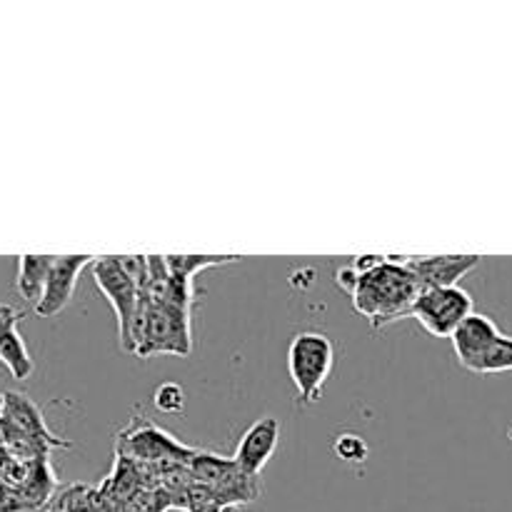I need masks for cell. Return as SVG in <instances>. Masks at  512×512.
Returning <instances> with one entry per match:
<instances>
[{
	"mask_svg": "<svg viewBox=\"0 0 512 512\" xmlns=\"http://www.w3.org/2000/svg\"><path fill=\"white\" fill-rule=\"evenodd\" d=\"M423 285L405 265V258H385L368 273H358V283L350 293L353 308L370 320L373 328H385L413 315V305Z\"/></svg>",
	"mask_w": 512,
	"mask_h": 512,
	"instance_id": "obj_1",
	"label": "cell"
},
{
	"mask_svg": "<svg viewBox=\"0 0 512 512\" xmlns=\"http://www.w3.org/2000/svg\"><path fill=\"white\" fill-rule=\"evenodd\" d=\"M190 345V313L150 303L143 293V305L133 328V355H188Z\"/></svg>",
	"mask_w": 512,
	"mask_h": 512,
	"instance_id": "obj_2",
	"label": "cell"
},
{
	"mask_svg": "<svg viewBox=\"0 0 512 512\" xmlns=\"http://www.w3.org/2000/svg\"><path fill=\"white\" fill-rule=\"evenodd\" d=\"M335 363V348L328 335L323 333H298L288 348V370L303 403L320 400Z\"/></svg>",
	"mask_w": 512,
	"mask_h": 512,
	"instance_id": "obj_3",
	"label": "cell"
},
{
	"mask_svg": "<svg viewBox=\"0 0 512 512\" xmlns=\"http://www.w3.org/2000/svg\"><path fill=\"white\" fill-rule=\"evenodd\" d=\"M93 278L100 293L110 300L113 313L118 318V340L125 353H133V328L143 305V290L128 278L118 265L115 255H103L93 260Z\"/></svg>",
	"mask_w": 512,
	"mask_h": 512,
	"instance_id": "obj_4",
	"label": "cell"
},
{
	"mask_svg": "<svg viewBox=\"0 0 512 512\" xmlns=\"http://www.w3.org/2000/svg\"><path fill=\"white\" fill-rule=\"evenodd\" d=\"M468 315H473V298L460 285L423 288L413 305V318L435 338H453Z\"/></svg>",
	"mask_w": 512,
	"mask_h": 512,
	"instance_id": "obj_5",
	"label": "cell"
},
{
	"mask_svg": "<svg viewBox=\"0 0 512 512\" xmlns=\"http://www.w3.org/2000/svg\"><path fill=\"white\" fill-rule=\"evenodd\" d=\"M118 453L125 460H143V463H165L170 465H188L198 450L185 448L178 440L165 435L163 430L155 428V425L145 423L143 418L135 420L123 435H120Z\"/></svg>",
	"mask_w": 512,
	"mask_h": 512,
	"instance_id": "obj_6",
	"label": "cell"
},
{
	"mask_svg": "<svg viewBox=\"0 0 512 512\" xmlns=\"http://www.w3.org/2000/svg\"><path fill=\"white\" fill-rule=\"evenodd\" d=\"M93 260L95 258H90V255H55V263L50 268L43 298H40L35 313L40 318H55V315L63 313L70 300H73L80 273L88 265H93Z\"/></svg>",
	"mask_w": 512,
	"mask_h": 512,
	"instance_id": "obj_7",
	"label": "cell"
},
{
	"mask_svg": "<svg viewBox=\"0 0 512 512\" xmlns=\"http://www.w3.org/2000/svg\"><path fill=\"white\" fill-rule=\"evenodd\" d=\"M480 260V255H408L405 265L423 288H453Z\"/></svg>",
	"mask_w": 512,
	"mask_h": 512,
	"instance_id": "obj_8",
	"label": "cell"
},
{
	"mask_svg": "<svg viewBox=\"0 0 512 512\" xmlns=\"http://www.w3.org/2000/svg\"><path fill=\"white\" fill-rule=\"evenodd\" d=\"M3 398V420L10 425V430H13L10 445H13L15 440H38V443L50 445V448H70L68 440H60L50 433L48 425H45L43 420V413L35 408L33 400L25 398V395L20 393H3Z\"/></svg>",
	"mask_w": 512,
	"mask_h": 512,
	"instance_id": "obj_9",
	"label": "cell"
},
{
	"mask_svg": "<svg viewBox=\"0 0 512 512\" xmlns=\"http://www.w3.org/2000/svg\"><path fill=\"white\" fill-rule=\"evenodd\" d=\"M280 440V423L275 418H263L258 423L250 425L240 438L238 448H235L233 460L245 470L248 475L260 478L268 460L273 458L275 448Z\"/></svg>",
	"mask_w": 512,
	"mask_h": 512,
	"instance_id": "obj_10",
	"label": "cell"
},
{
	"mask_svg": "<svg viewBox=\"0 0 512 512\" xmlns=\"http://www.w3.org/2000/svg\"><path fill=\"white\" fill-rule=\"evenodd\" d=\"M500 335L503 333H500L498 325H495L488 315L473 313L463 320V325L455 330L450 340H453V348L460 365L475 373V370H478V363L483 360V355L488 353V348L500 338Z\"/></svg>",
	"mask_w": 512,
	"mask_h": 512,
	"instance_id": "obj_11",
	"label": "cell"
},
{
	"mask_svg": "<svg viewBox=\"0 0 512 512\" xmlns=\"http://www.w3.org/2000/svg\"><path fill=\"white\" fill-rule=\"evenodd\" d=\"M55 263V255H20L18 258V278H15V290L25 303L38 308L43 298L45 283H48L50 268Z\"/></svg>",
	"mask_w": 512,
	"mask_h": 512,
	"instance_id": "obj_12",
	"label": "cell"
},
{
	"mask_svg": "<svg viewBox=\"0 0 512 512\" xmlns=\"http://www.w3.org/2000/svg\"><path fill=\"white\" fill-rule=\"evenodd\" d=\"M240 255H165V265L168 273L173 275L178 283L193 288V278L205 268H215V265L235 263Z\"/></svg>",
	"mask_w": 512,
	"mask_h": 512,
	"instance_id": "obj_13",
	"label": "cell"
},
{
	"mask_svg": "<svg viewBox=\"0 0 512 512\" xmlns=\"http://www.w3.org/2000/svg\"><path fill=\"white\" fill-rule=\"evenodd\" d=\"M0 363L10 370L15 380H25L33 375V358H30L28 345L20 338L18 330H13L0 345Z\"/></svg>",
	"mask_w": 512,
	"mask_h": 512,
	"instance_id": "obj_14",
	"label": "cell"
},
{
	"mask_svg": "<svg viewBox=\"0 0 512 512\" xmlns=\"http://www.w3.org/2000/svg\"><path fill=\"white\" fill-rule=\"evenodd\" d=\"M480 375H495V373H512V338L508 335H500L493 345L488 348V353L483 355V360L478 363Z\"/></svg>",
	"mask_w": 512,
	"mask_h": 512,
	"instance_id": "obj_15",
	"label": "cell"
},
{
	"mask_svg": "<svg viewBox=\"0 0 512 512\" xmlns=\"http://www.w3.org/2000/svg\"><path fill=\"white\" fill-rule=\"evenodd\" d=\"M335 455L350 465H360L368 460V443L355 433H340L333 443Z\"/></svg>",
	"mask_w": 512,
	"mask_h": 512,
	"instance_id": "obj_16",
	"label": "cell"
},
{
	"mask_svg": "<svg viewBox=\"0 0 512 512\" xmlns=\"http://www.w3.org/2000/svg\"><path fill=\"white\" fill-rule=\"evenodd\" d=\"M153 403L160 413L178 415L185 410V388L180 383H163L155 388Z\"/></svg>",
	"mask_w": 512,
	"mask_h": 512,
	"instance_id": "obj_17",
	"label": "cell"
}]
</instances>
